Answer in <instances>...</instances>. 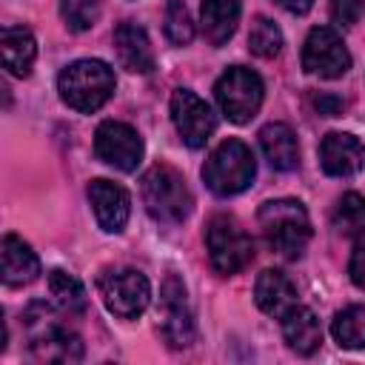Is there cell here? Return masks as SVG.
I'll return each mask as SVG.
<instances>
[{
    "label": "cell",
    "instance_id": "obj_22",
    "mask_svg": "<svg viewBox=\"0 0 365 365\" xmlns=\"http://www.w3.org/2000/svg\"><path fill=\"white\" fill-rule=\"evenodd\" d=\"M48 294H51V302L66 314H83L88 305L83 282L63 268H54L48 274Z\"/></svg>",
    "mask_w": 365,
    "mask_h": 365
},
{
    "label": "cell",
    "instance_id": "obj_20",
    "mask_svg": "<svg viewBox=\"0 0 365 365\" xmlns=\"http://www.w3.org/2000/svg\"><path fill=\"white\" fill-rule=\"evenodd\" d=\"M282 336H285L291 351L308 356L322 345V325H319V319H317V314L311 308L294 305L282 317Z\"/></svg>",
    "mask_w": 365,
    "mask_h": 365
},
{
    "label": "cell",
    "instance_id": "obj_5",
    "mask_svg": "<svg viewBox=\"0 0 365 365\" xmlns=\"http://www.w3.org/2000/svg\"><path fill=\"white\" fill-rule=\"evenodd\" d=\"M29 348L40 362H77L83 356V342L74 331L60 325L43 302H34L26 311Z\"/></svg>",
    "mask_w": 365,
    "mask_h": 365
},
{
    "label": "cell",
    "instance_id": "obj_19",
    "mask_svg": "<svg viewBox=\"0 0 365 365\" xmlns=\"http://www.w3.org/2000/svg\"><path fill=\"white\" fill-rule=\"evenodd\" d=\"M259 148L271 168L277 171H294L299 165V145L297 134L285 123H268L259 131Z\"/></svg>",
    "mask_w": 365,
    "mask_h": 365
},
{
    "label": "cell",
    "instance_id": "obj_25",
    "mask_svg": "<svg viewBox=\"0 0 365 365\" xmlns=\"http://www.w3.org/2000/svg\"><path fill=\"white\" fill-rule=\"evenodd\" d=\"M248 48L257 57H265V60L277 57L279 48H282V31H279V26L274 20H268V17H257L251 23V31H248Z\"/></svg>",
    "mask_w": 365,
    "mask_h": 365
},
{
    "label": "cell",
    "instance_id": "obj_27",
    "mask_svg": "<svg viewBox=\"0 0 365 365\" xmlns=\"http://www.w3.org/2000/svg\"><path fill=\"white\" fill-rule=\"evenodd\" d=\"M60 14L71 31H88L97 23L100 0H60Z\"/></svg>",
    "mask_w": 365,
    "mask_h": 365
},
{
    "label": "cell",
    "instance_id": "obj_28",
    "mask_svg": "<svg viewBox=\"0 0 365 365\" xmlns=\"http://www.w3.org/2000/svg\"><path fill=\"white\" fill-rule=\"evenodd\" d=\"M328 9L339 26H354L365 14V0H328Z\"/></svg>",
    "mask_w": 365,
    "mask_h": 365
},
{
    "label": "cell",
    "instance_id": "obj_29",
    "mask_svg": "<svg viewBox=\"0 0 365 365\" xmlns=\"http://www.w3.org/2000/svg\"><path fill=\"white\" fill-rule=\"evenodd\" d=\"M348 274H351V282L365 291V240H356L351 262H348Z\"/></svg>",
    "mask_w": 365,
    "mask_h": 365
},
{
    "label": "cell",
    "instance_id": "obj_15",
    "mask_svg": "<svg viewBox=\"0 0 365 365\" xmlns=\"http://www.w3.org/2000/svg\"><path fill=\"white\" fill-rule=\"evenodd\" d=\"M114 48H117V60L125 71L148 74L154 68V48H151V40L143 26L123 20L114 29Z\"/></svg>",
    "mask_w": 365,
    "mask_h": 365
},
{
    "label": "cell",
    "instance_id": "obj_3",
    "mask_svg": "<svg viewBox=\"0 0 365 365\" xmlns=\"http://www.w3.org/2000/svg\"><path fill=\"white\" fill-rule=\"evenodd\" d=\"M114 86H117L114 71L103 60H77V63L66 66L57 77L60 100L68 108L83 111V114L103 108L108 103V97L114 94Z\"/></svg>",
    "mask_w": 365,
    "mask_h": 365
},
{
    "label": "cell",
    "instance_id": "obj_23",
    "mask_svg": "<svg viewBox=\"0 0 365 365\" xmlns=\"http://www.w3.org/2000/svg\"><path fill=\"white\" fill-rule=\"evenodd\" d=\"M331 336L339 348H365V305H348L331 319Z\"/></svg>",
    "mask_w": 365,
    "mask_h": 365
},
{
    "label": "cell",
    "instance_id": "obj_12",
    "mask_svg": "<svg viewBox=\"0 0 365 365\" xmlns=\"http://www.w3.org/2000/svg\"><path fill=\"white\" fill-rule=\"evenodd\" d=\"M171 120L188 148H202L217 128V117L211 106L188 88H177L171 94Z\"/></svg>",
    "mask_w": 365,
    "mask_h": 365
},
{
    "label": "cell",
    "instance_id": "obj_16",
    "mask_svg": "<svg viewBox=\"0 0 365 365\" xmlns=\"http://www.w3.org/2000/svg\"><path fill=\"white\" fill-rule=\"evenodd\" d=\"M0 271L6 285H29L40 274V259L26 240L17 234H6L0 242Z\"/></svg>",
    "mask_w": 365,
    "mask_h": 365
},
{
    "label": "cell",
    "instance_id": "obj_31",
    "mask_svg": "<svg viewBox=\"0 0 365 365\" xmlns=\"http://www.w3.org/2000/svg\"><path fill=\"white\" fill-rule=\"evenodd\" d=\"M285 11H291V14H305L311 6H314V0H277Z\"/></svg>",
    "mask_w": 365,
    "mask_h": 365
},
{
    "label": "cell",
    "instance_id": "obj_30",
    "mask_svg": "<svg viewBox=\"0 0 365 365\" xmlns=\"http://www.w3.org/2000/svg\"><path fill=\"white\" fill-rule=\"evenodd\" d=\"M314 106H317V111L325 114V117H336V114H342V108H345V103H342L336 94H317V97H314Z\"/></svg>",
    "mask_w": 365,
    "mask_h": 365
},
{
    "label": "cell",
    "instance_id": "obj_4",
    "mask_svg": "<svg viewBox=\"0 0 365 365\" xmlns=\"http://www.w3.org/2000/svg\"><path fill=\"white\" fill-rule=\"evenodd\" d=\"M254 174H257V160L242 140L220 143L202 165V182L217 197H234L245 191L254 182Z\"/></svg>",
    "mask_w": 365,
    "mask_h": 365
},
{
    "label": "cell",
    "instance_id": "obj_10",
    "mask_svg": "<svg viewBox=\"0 0 365 365\" xmlns=\"http://www.w3.org/2000/svg\"><path fill=\"white\" fill-rule=\"evenodd\" d=\"M302 68L322 80H336L351 68V54L331 26H317L308 31L302 46Z\"/></svg>",
    "mask_w": 365,
    "mask_h": 365
},
{
    "label": "cell",
    "instance_id": "obj_18",
    "mask_svg": "<svg viewBox=\"0 0 365 365\" xmlns=\"http://www.w3.org/2000/svg\"><path fill=\"white\" fill-rule=\"evenodd\" d=\"M240 14H242L240 0H202V6H200L202 37L211 46H225L237 31Z\"/></svg>",
    "mask_w": 365,
    "mask_h": 365
},
{
    "label": "cell",
    "instance_id": "obj_8",
    "mask_svg": "<svg viewBox=\"0 0 365 365\" xmlns=\"http://www.w3.org/2000/svg\"><path fill=\"white\" fill-rule=\"evenodd\" d=\"M97 288H100V297H103L106 308L120 319L140 317L148 308V299H151V285H148L145 274H140L137 268L103 271L97 277Z\"/></svg>",
    "mask_w": 365,
    "mask_h": 365
},
{
    "label": "cell",
    "instance_id": "obj_6",
    "mask_svg": "<svg viewBox=\"0 0 365 365\" xmlns=\"http://www.w3.org/2000/svg\"><path fill=\"white\" fill-rule=\"evenodd\" d=\"M205 245H208V259H211L214 271L222 274V277H231V274L242 271L254 259L251 237L228 214H217V217L208 220Z\"/></svg>",
    "mask_w": 365,
    "mask_h": 365
},
{
    "label": "cell",
    "instance_id": "obj_13",
    "mask_svg": "<svg viewBox=\"0 0 365 365\" xmlns=\"http://www.w3.org/2000/svg\"><path fill=\"white\" fill-rule=\"evenodd\" d=\"M88 202L94 208V217L100 222L103 231L108 234H120L128 222L131 214V197L123 185L111 182V180H91L88 182Z\"/></svg>",
    "mask_w": 365,
    "mask_h": 365
},
{
    "label": "cell",
    "instance_id": "obj_17",
    "mask_svg": "<svg viewBox=\"0 0 365 365\" xmlns=\"http://www.w3.org/2000/svg\"><path fill=\"white\" fill-rule=\"evenodd\" d=\"M254 299H257L259 311H265L274 319H282L297 305V288L282 271L265 268L254 282Z\"/></svg>",
    "mask_w": 365,
    "mask_h": 365
},
{
    "label": "cell",
    "instance_id": "obj_14",
    "mask_svg": "<svg viewBox=\"0 0 365 365\" xmlns=\"http://www.w3.org/2000/svg\"><path fill=\"white\" fill-rule=\"evenodd\" d=\"M319 163H322V171L331 177H351L362 168L365 148L354 134L331 131L319 143Z\"/></svg>",
    "mask_w": 365,
    "mask_h": 365
},
{
    "label": "cell",
    "instance_id": "obj_24",
    "mask_svg": "<svg viewBox=\"0 0 365 365\" xmlns=\"http://www.w3.org/2000/svg\"><path fill=\"white\" fill-rule=\"evenodd\" d=\"M334 225L351 240H365V197L342 194L334 208Z\"/></svg>",
    "mask_w": 365,
    "mask_h": 365
},
{
    "label": "cell",
    "instance_id": "obj_7",
    "mask_svg": "<svg viewBox=\"0 0 365 365\" xmlns=\"http://www.w3.org/2000/svg\"><path fill=\"white\" fill-rule=\"evenodd\" d=\"M262 94H265V88H262L259 74L245 68V66H231L214 86V97H217L220 111L237 125L248 123L259 111Z\"/></svg>",
    "mask_w": 365,
    "mask_h": 365
},
{
    "label": "cell",
    "instance_id": "obj_26",
    "mask_svg": "<svg viewBox=\"0 0 365 365\" xmlns=\"http://www.w3.org/2000/svg\"><path fill=\"white\" fill-rule=\"evenodd\" d=\"M165 37L174 46H188L194 40V20H191L185 3H180V0H171L165 9Z\"/></svg>",
    "mask_w": 365,
    "mask_h": 365
},
{
    "label": "cell",
    "instance_id": "obj_1",
    "mask_svg": "<svg viewBox=\"0 0 365 365\" xmlns=\"http://www.w3.org/2000/svg\"><path fill=\"white\" fill-rule=\"evenodd\" d=\"M140 194H143V205H145L148 217L157 222H165V225L182 222L194 208V197H191L182 174L165 163H157L143 174Z\"/></svg>",
    "mask_w": 365,
    "mask_h": 365
},
{
    "label": "cell",
    "instance_id": "obj_11",
    "mask_svg": "<svg viewBox=\"0 0 365 365\" xmlns=\"http://www.w3.org/2000/svg\"><path fill=\"white\" fill-rule=\"evenodd\" d=\"M143 137L120 120H106L97 125L94 131V154L97 160H103L106 165L117 168V171H134L143 160Z\"/></svg>",
    "mask_w": 365,
    "mask_h": 365
},
{
    "label": "cell",
    "instance_id": "obj_9",
    "mask_svg": "<svg viewBox=\"0 0 365 365\" xmlns=\"http://www.w3.org/2000/svg\"><path fill=\"white\" fill-rule=\"evenodd\" d=\"M160 334L171 348H188L194 342V314L188 302V291L177 274H168L160 285Z\"/></svg>",
    "mask_w": 365,
    "mask_h": 365
},
{
    "label": "cell",
    "instance_id": "obj_21",
    "mask_svg": "<svg viewBox=\"0 0 365 365\" xmlns=\"http://www.w3.org/2000/svg\"><path fill=\"white\" fill-rule=\"evenodd\" d=\"M0 51H3V66L14 77H29L34 57H37V43L34 34L26 26H6L0 31Z\"/></svg>",
    "mask_w": 365,
    "mask_h": 365
},
{
    "label": "cell",
    "instance_id": "obj_2",
    "mask_svg": "<svg viewBox=\"0 0 365 365\" xmlns=\"http://www.w3.org/2000/svg\"><path fill=\"white\" fill-rule=\"evenodd\" d=\"M259 228L268 240V245L288 257V259H297L302 257L308 240H311V220H308V211L299 200H268L259 205Z\"/></svg>",
    "mask_w": 365,
    "mask_h": 365
}]
</instances>
